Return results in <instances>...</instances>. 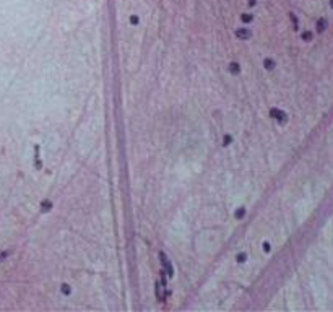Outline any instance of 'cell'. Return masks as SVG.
Masks as SVG:
<instances>
[{
	"instance_id": "6da1fadb",
	"label": "cell",
	"mask_w": 333,
	"mask_h": 312,
	"mask_svg": "<svg viewBox=\"0 0 333 312\" xmlns=\"http://www.w3.org/2000/svg\"><path fill=\"white\" fill-rule=\"evenodd\" d=\"M270 114H271L273 117H276L280 124H284V122H286V114H284V112L278 111V109H271V112H270Z\"/></svg>"
},
{
	"instance_id": "7a4b0ae2",
	"label": "cell",
	"mask_w": 333,
	"mask_h": 312,
	"mask_svg": "<svg viewBox=\"0 0 333 312\" xmlns=\"http://www.w3.org/2000/svg\"><path fill=\"white\" fill-rule=\"evenodd\" d=\"M159 257H161V260H162V265H164V268H167V273L172 277V267H171V263H169V260H167V257L164 255V252H161L159 254Z\"/></svg>"
},
{
	"instance_id": "3957f363",
	"label": "cell",
	"mask_w": 333,
	"mask_h": 312,
	"mask_svg": "<svg viewBox=\"0 0 333 312\" xmlns=\"http://www.w3.org/2000/svg\"><path fill=\"white\" fill-rule=\"evenodd\" d=\"M325 28H327V21L325 20H320L317 23V31L318 33H322V31H325Z\"/></svg>"
},
{
	"instance_id": "277c9868",
	"label": "cell",
	"mask_w": 333,
	"mask_h": 312,
	"mask_svg": "<svg viewBox=\"0 0 333 312\" xmlns=\"http://www.w3.org/2000/svg\"><path fill=\"white\" fill-rule=\"evenodd\" d=\"M263 64H265V68H267V70H273V68H275V62L270 60V59H265Z\"/></svg>"
},
{
	"instance_id": "5b68a950",
	"label": "cell",
	"mask_w": 333,
	"mask_h": 312,
	"mask_svg": "<svg viewBox=\"0 0 333 312\" xmlns=\"http://www.w3.org/2000/svg\"><path fill=\"white\" fill-rule=\"evenodd\" d=\"M51 206H52V203L49 200H44L42 202V212H49L51 210Z\"/></svg>"
},
{
	"instance_id": "8992f818",
	"label": "cell",
	"mask_w": 333,
	"mask_h": 312,
	"mask_svg": "<svg viewBox=\"0 0 333 312\" xmlns=\"http://www.w3.org/2000/svg\"><path fill=\"white\" fill-rule=\"evenodd\" d=\"M229 70L234 72V73H239V65H237V64H231V65H229Z\"/></svg>"
},
{
	"instance_id": "52a82bcc",
	"label": "cell",
	"mask_w": 333,
	"mask_h": 312,
	"mask_svg": "<svg viewBox=\"0 0 333 312\" xmlns=\"http://www.w3.org/2000/svg\"><path fill=\"white\" fill-rule=\"evenodd\" d=\"M237 36H239V37H249V36H250V31H239Z\"/></svg>"
},
{
	"instance_id": "ba28073f",
	"label": "cell",
	"mask_w": 333,
	"mask_h": 312,
	"mask_svg": "<svg viewBox=\"0 0 333 312\" xmlns=\"http://www.w3.org/2000/svg\"><path fill=\"white\" fill-rule=\"evenodd\" d=\"M302 39H304V41H310V39H312V33H309V31H306V33H304V34H302Z\"/></svg>"
},
{
	"instance_id": "9c48e42d",
	"label": "cell",
	"mask_w": 333,
	"mask_h": 312,
	"mask_svg": "<svg viewBox=\"0 0 333 312\" xmlns=\"http://www.w3.org/2000/svg\"><path fill=\"white\" fill-rule=\"evenodd\" d=\"M237 260H239V262H242V260H245V255H244V254H241V255L237 257Z\"/></svg>"
},
{
	"instance_id": "30bf717a",
	"label": "cell",
	"mask_w": 333,
	"mask_h": 312,
	"mask_svg": "<svg viewBox=\"0 0 333 312\" xmlns=\"http://www.w3.org/2000/svg\"><path fill=\"white\" fill-rule=\"evenodd\" d=\"M332 5H333V0H332Z\"/></svg>"
}]
</instances>
